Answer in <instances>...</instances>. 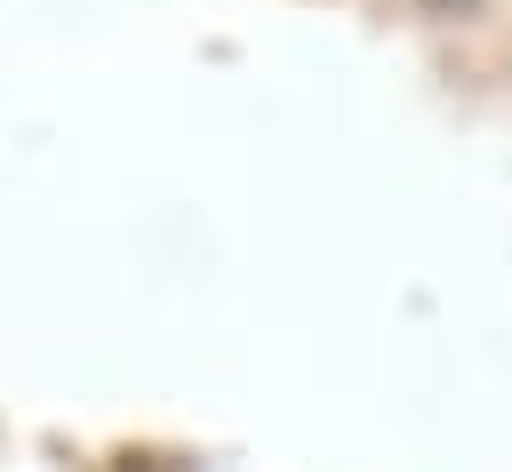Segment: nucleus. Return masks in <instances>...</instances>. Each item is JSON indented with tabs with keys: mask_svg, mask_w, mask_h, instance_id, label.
Here are the masks:
<instances>
[]
</instances>
